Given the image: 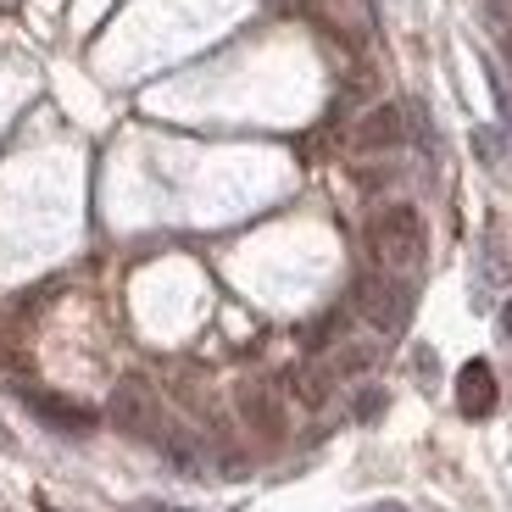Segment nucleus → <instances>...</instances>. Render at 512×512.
Returning <instances> with one entry per match:
<instances>
[{
    "instance_id": "obj_1",
    "label": "nucleus",
    "mask_w": 512,
    "mask_h": 512,
    "mask_svg": "<svg viewBox=\"0 0 512 512\" xmlns=\"http://www.w3.org/2000/svg\"><path fill=\"white\" fill-rule=\"evenodd\" d=\"M368 245L373 256H379L384 273H396V279H407V273H418L423 262V245H429V234H423V218L418 206H384V212H373L368 223Z\"/></svg>"
},
{
    "instance_id": "obj_2",
    "label": "nucleus",
    "mask_w": 512,
    "mask_h": 512,
    "mask_svg": "<svg viewBox=\"0 0 512 512\" xmlns=\"http://www.w3.org/2000/svg\"><path fill=\"white\" fill-rule=\"evenodd\" d=\"M357 312L379 334H401L412 318V284L396 279V273H368V279L357 284Z\"/></svg>"
},
{
    "instance_id": "obj_3",
    "label": "nucleus",
    "mask_w": 512,
    "mask_h": 512,
    "mask_svg": "<svg viewBox=\"0 0 512 512\" xmlns=\"http://www.w3.org/2000/svg\"><path fill=\"white\" fill-rule=\"evenodd\" d=\"M106 412H112V423H117V429H128V435H156V440H162V429H156V423H162V418H156V396H151V384H145V379H123V384H117L112 407H106Z\"/></svg>"
},
{
    "instance_id": "obj_4",
    "label": "nucleus",
    "mask_w": 512,
    "mask_h": 512,
    "mask_svg": "<svg viewBox=\"0 0 512 512\" xmlns=\"http://www.w3.org/2000/svg\"><path fill=\"white\" fill-rule=\"evenodd\" d=\"M407 140V112L401 106H373L351 128V151H396Z\"/></svg>"
},
{
    "instance_id": "obj_5",
    "label": "nucleus",
    "mask_w": 512,
    "mask_h": 512,
    "mask_svg": "<svg viewBox=\"0 0 512 512\" xmlns=\"http://www.w3.org/2000/svg\"><path fill=\"white\" fill-rule=\"evenodd\" d=\"M496 373H490V362H462L457 368V412L462 418H490L496 412Z\"/></svg>"
},
{
    "instance_id": "obj_6",
    "label": "nucleus",
    "mask_w": 512,
    "mask_h": 512,
    "mask_svg": "<svg viewBox=\"0 0 512 512\" xmlns=\"http://www.w3.org/2000/svg\"><path fill=\"white\" fill-rule=\"evenodd\" d=\"M23 401L51 423V429H62V435H90V429H95V412L78 407V401H67V396H51V390H23Z\"/></svg>"
},
{
    "instance_id": "obj_7",
    "label": "nucleus",
    "mask_w": 512,
    "mask_h": 512,
    "mask_svg": "<svg viewBox=\"0 0 512 512\" xmlns=\"http://www.w3.org/2000/svg\"><path fill=\"white\" fill-rule=\"evenodd\" d=\"M240 412H245V423L251 429H262V435H284V418H279V401H273V390L268 384H245L240 390Z\"/></svg>"
},
{
    "instance_id": "obj_8",
    "label": "nucleus",
    "mask_w": 512,
    "mask_h": 512,
    "mask_svg": "<svg viewBox=\"0 0 512 512\" xmlns=\"http://www.w3.org/2000/svg\"><path fill=\"white\" fill-rule=\"evenodd\" d=\"M329 379H334V368H295L290 390H295L301 407H323V401H329Z\"/></svg>"
},
{
    "instance_id": "obj_9",
    "label": "nucleus",
    "mask_w": 512,
    "mask_h": 512,
    "mask_svg": "<svg viewBox=\"0 0 512 512\" xmlns=\"http://www.w3.org/2000/svg\"><path fill=\"white\" fill-rule=\"evenodd\" d=\"M384 412V390H362L357 396V418H379Z\"/></svg>"
},
{
    "instance_id": "obj_10",
    "label": "nucleus",
    "mask_w": 512,
    "mask_h": 512,
    "mask_svg": "<svg viewBox=\"0 0 512 512\" xmlns=\"http://www.w3.org/2000/svg\"><path fill=\"white\" fill-rule=\"evenodd\" d=\"M485 6H490V17H496L501 28H512V0H485Z\"/></svg>"
},
{
    "instance_id": "obj_11",
    "label": "nucleus",
    "mask_w": 512,
    "mask_h": 512,
    "mask_svg": "<svg viewBox=\"0 0 512 512\" xmlns=\"http://www.w3.org/2000/svg\"><path fill=\"white\" fill-rule=\"evenodd\" d=\"M501 334H507V340H512V301H507V307H501Z\"/></svg>"
},
{
    "instance_id": "obj_12",
    "label": "nucleus",
    "mask_w": 512,
    "mask_h": 512,
    "mask_svg": "<svg viewBox=\"0 0 512 512\" xmlns=\"http://www.w3.org/2000/svg\"><path fill=\"white\" fill-rule=\"evenodd\" d=\"M368 512H407L401 501H379V507H368Z\"/></svg>"
}]
</instances>
